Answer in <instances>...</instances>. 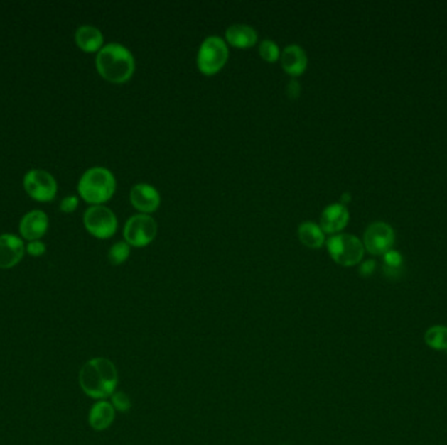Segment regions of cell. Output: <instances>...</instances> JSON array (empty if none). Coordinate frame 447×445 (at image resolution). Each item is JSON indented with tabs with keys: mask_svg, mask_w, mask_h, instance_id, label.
Here are the masks:
<instances>
[{
	"mask_svg": "<svg viewBox=\"0 0 447 445\" xmlns=\"http://www.w3.org/2000/svg\"><path fill=\"white\" fill-rule=\"evenodd\" d=\"M350 222V211L342 202H333L325 207L321 219L319 226L325 231V234H339L344 227Z\"/></svg>",
	"mask_w": 447,
	"mask_h": 445,
	"instance_id": "11",
	"label": "cell"
},
{
	"mask_svg": "<svg viewBox=\"0 0 447 445\" xmlns=\"http://www.w3.org/2000/svg\"><path fill=\"white\" fill-rule=\"evenodd\" d=\"M281 67L292 77H298L308 68V54L300 45H288L280 55Z\"/></svg>",
	"mask_w": 447,
	"mask_h": 445,
	"instance_id": "13",
	"label": "cell"
},
{
	"mask_svg": "<svg viewBox=\"0 0 447 445\" xmlns=\"http://www.w3.org/2000/svg\"><path fill=\"white\" fill-rule=\"evenodd\" d=\"M286 93H288V96L293 98V99L298 97V96L301 94V85H300V82L296 80V79L291 80V82H289L288 87H286Z\"/></svg>",
	"mask_w": 447,
	"mask_h": 445,
	"instance_id": "26",
	"label": "cell"
},
{
	"mask_svg": "<svg viewBox=\"0 0 447 445\" xmlns=\"http://www.w3.org/2000/svg\"><path fill=\"white\" fill-rule=\"evenodd\" d=\"M130 202L136 211L143 214H151L158 209L161 194L152 185L138 183L131 188Z\"/></svg>",
	"mask_w": 447,
	"mask_h": 445,
	"instance_id": "10",
	"label": "cell"
},
{
	"mask_svg": "<svg viewBox=\"0 0 447 445\" xmlns=\"http://www.w3.org/2000/svg\"><path fill=\"white\" fill-rule=\"evenodd\" d=\"M424 341L429 348L434 350H447L446 325H433L425 334Z\"/></svg>",
	"mask_w": 447,
	"mask_h": 445,
	"instance_id": "19",
	"label": "cell"
},
{
	"mask_svg": "<svg viewBox=\"0 0 447 445\" xmlns=\"http://www.w3.org/2000/svg\"><path fill=\"white\" fill-rule=\"evenodd\" d=\"M117 180L114 174L105 167H92L82 174L79 182V194L84 202L92 205H102L109 202L115 192Z\"/></svg>",
	"mask_w": 447,
	"mask_h": 445,
	"instance_id": "3",
	"label": "cell"
},
{
	"mask_svg": "<svg viewBox=\"0 0 447 445\" xmlns=\"http://www.w3.org/2000/svg\"><path fill=\"white\" fill-rule=\"evenodd\" d=\"M395 242V233L392 227L384 222H375L366 229L364 234V247L372 255H384L390 251Z\"/></svg>",
	"mask_w": 447,
	"mask_h": 445,
	"instance_id": "9",
	"label": "cell"
},
{
	"mask_svg": "<svg viewBox=\"0 0 447 445\" xmlns=\"http://www.w3.org/2000/svg\"><path fill=\"white\" fill-rule=\"evenodd\" d=\"M49 219L42 211H29L20 222V233L28 241H37L46 234Z\"/></svg>",
	"mask_w": 447,
	"mask_h": 445,
	"instance_id": "14",
	"label": "cell"
},
{
	"mask_svg": "<svg viewBox=\"0 0 447 445\" xmlns=\"http://www.w3.org/2000/svg\"><path fill=\"white\" fill-rule=\"evenodd\" d=\"M115 418V409L113 405L107 401H98L92 406L90 412V424L92 429L102 431L106 429Z\"/></svg>",
	"mask_w": 447,
	"mask_h": 445,
	"instance_id": "17",
	"label": "cell"
},
{
	"mask_svg": "<svg viewBox=\"0 0 447 445\" xmlns=\"http://www.w3.org/2000/svg\"><path fill=\"white\" fill-rule=\"evenodd\" d=\"M26 251L32 256H41L46 251V246L40 241H33L26 246Z\"/></svg>",
	"mask_w": 447,
	"mask_h": 445,
	"instance_id": "25",
	"label": "cell"
},
{
	"mask_svg": "<svg viewBox=\"0 0 447 445\" xmlns=\"http://www.w3.org/2000/svg\"><path fill=\"white\" fill-rule=\"evenodd\" d=\"M79 383L85 395L102 400L113 396L118 384V371L114 363L106 358H93L82 366Z\"/></svg>",
	"mask_w": 447,
	"mask_h": 445,
	"instance_id": "1",
	"label": "cell"
},
{
	"mask_svg": "<svg viewBox=\"0 0 447 445\" xmlns=\"http://www.w3.org/2000/svg\"><path fill=\"white\" fill-rule=\"evenodd\" d=\"M375 269V260H367V261L361 264V267H360V275H362V277H369V275H373Z\"/></svg>",
	"mask_w": 447,
	"mask_h": 445,
	"instance_id": "27",
	"label": "cell"
},
{
	"mask_svg": "<svg viewBox=\"0 0 447 445\" xmlns=\"http://www.w3.org/2000/svg\"><path fill=\"white\" fill-rule=\"evenodd\" d=\"M79 205V199L76 196H67L60 202V211L65 213H72Z\"/></svg>",
	"mask_w": 447,
	"mask_h": 445,
	"instance_id": "24",
	"label": "cell"
},
{
	"mask_svg": "<svg viewBox=\"0 0 447 445\" xmlns=\"http://www.w3.org/2000/svg\"><path fill=\"white\" fill-rule=\"evenodd\" d=\"M96 67L105 80L123 84L132 77L136 65L130 50L118 42H112L98 51Z\"/></svg>",
	"mask_w": 447,
	"mask_h": 445,
	"instance_id": "2",
	"label": "cell"
},
{
	"mask_svg": "<svg viewBox=\"0 0 447 445\" xmlns=\"http://www.w3.org/2000/svg\"><path fill=\"white\" fill-rule=\"evenodd\" d=\"M84 226L93 236L107 239L115 234L118 219L114 211L105 205H92L84 213Z\"/></svg>",
	"mask_w": 447,
	"mask_h": 445,
	"instance_id": "7",
	"label": "cell"
},
{
	"mask_svg": "<svg viewBox=\"0 0 447 445\" xmlns=\"http://www.w3.org/2000/svg\"><path fill=\"white\" fill-rule=\"evenodd\" d=\"M24 188L32 199L41 202L54 200L58 191L54 177L43 170L28 171L24 177Z\"/></svg>",
	"mask_w": 447,
	"mask_h": 445,
	"instance_id": "8",
	"label": "cell"
},
{
	"mask_svg": "<svg viewBox=\"0 0 447 445\" xmlns=\"http://www.w3.org/2000/svg\"><path fill=\"white\" fill-rule=\"evenodd\" d=\"M350 202V194H343V197H342L343 205H345V202Z\"/></svg>",
	"mask_w": 447,
	"mask_h": 445,
	"instance_id": "28",
	"label": "cell"
},
{
	"mask_svg": "<svg viewBox=\"0 0 447 445\" xmlns=\"http://www.w3.org/2000/svg\"><path fill=\"white\" fill-rule=\"evenodd\" d=\"M77 46L85 53H96L104 48V34L92 25H82L75 33Z\"/></svg>",
	"mask_w": 447,
	"mask_h": 445,
	"instance_id": "16",
	"label": "cell"
},
{
	"mask_svg": "<svg viewBox=\"0 0 447 445\" xmlns=\"http://www.w3.org/2000/svg\"><path fill=\"white\" fill-rule=\"evenodd\" d=\"M258 50H259L262 59L266 60V62H269V63H275V62H277V60L280 59V55H281L280 48L277 46L276 42L272 40H262Z\"/></svg>",
	"mask_w": 447,
	"mask_h": 445,
	"instance_id": "21",
	"label": "cell"
},
{
	"mask_svg": "<svg viewBox=\"0 0 447 445\" xmlns=\"http://www.w3.org/2000/svg\"><path fill=\"white\" fill-rule=\"evenodd\" d=\"M112 405L114 406L115 410L121 413H127L131 409V400L126 393L115 392L112 396Z\"/></svg>",
	"mask_w": 447,
	"mask_h": 445,
	"instance_id": "23",
	"label": "cell"
},
{
	"mask_svg": "<svg viewBox=\"0 0 447 445\" xmlns=\"http://www.w3.org/2000/svg\"><path fill=\"white\" fill-rule=\"evenodd\" d=\"M25 247L23 241L14 234L0 235V268L17 265L24 258Z\"/></svg>",
	"mask_w": 447,
	"mask_h": 445,
	"instance_id": "12",
	"label": "cell"
},
{
	"mask_svg": "<svg viewBox=\"0 0 447 445\" xmlns=\"http://www.w3.org/2000/svg\"><path fill=\"white\" fill-rule=\"evenodd\" d=\"M157 229V222L151 214H135L127 219L123 229L124 242L132 247H146L155 241Z\"/></svg>",
	"mask_w": 447,
	"mask_h": 445,
	"instance_id": "6",
	"label": "cell"
},
{
	"mask_svg": "<svg viewBox=\"0 0 447 445\" xmlns=\"http://www.w3.org/2000/svg\"><path fill=\"white\" fill-rule=\"evenodd\" d=\"M225 40L238 49H249L258 42V33L250 25L233 24L227 29Z\"/></svg>",
	"mask_w": 447,
	"mask_h": 445,
	"instance_id": "15",
	"label": "cell"
},
{
	"mask_svg": "<svg viewBox=\"0 0 447 445\" xmlns=\"http://www.w3.org/2000/svg\"><path fill=\"white\" fill-rule=\"evenodd\" d=\"M229 49L227 42L219 35H210L202 42L196 55L199 71L205 76L220 72L227 65Z\"/></svg>",
	"mask_w": 447,
	"mask_h": 445,
	"instance_id": "4",
	"label": "cell"
},
{
	"mask_svg": "<svg viewBox=\"0 0 447 445\" xmlns=\"http://www.w3.org/2000/svg\"><path fill=\"white\" fill-rule=\"evenodd\" d=\"M383 260H384V269L386 272H395L399 270L402 264H403V258L398 251H394L390 250L387 253L383 255Z\"/></svg>",
	"mask_w": 447,
	"mask_h": 445,
	"instance_id": "22",
	"label": "cell"
},
{
	"mask_svg": "<svg viewBox=\"0 0 447 445\" xmlns=\"http://www.w3.org/2000/svg\"><path fill=\"white\" fill-rule=\"evenodd\" d=\"M131 246L127 242H117L109 250V261L113 265H121L129 259L131 253Z\"/></svg>",
	"mask_w": 447,
	"mask_h": 445,
	"instance_id": "20",
	"label": "cell"
},
{
	"mask_svg": "<svg viewBox=\"0 0 447 445\" xmlns=\"http://www.w3.org/2000/svg\"><path fill=\"white\" fill-rule=\"evenodd\" d=\"M325 244L333 261L342 267L357 265L364 258V252H365L364 243L355 235H333Z\"/></svg>",
	"mask_w": 447,
	"mask_h": 445,
	"instance_id": "5",
	"label": "cell"
},
{
	"mask_svg": "<svg viewBox=\"0 0 447 445\" xmlns=\"http://www.w3.org/2000/svg\"><path fill=\"white\" fill-rule=\"evenodd\" d=\"M297 234H298L302 244L309 247V248H313V250L321 248L325 243V231L313 221L302 222L301 225L298 226Z\"/></svg>",
	"mask_w": 447,
	"mask_h": 445,
	"instance_id": "18",
	"label": "cell"
}]
</instances>
